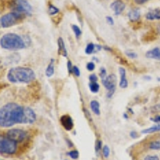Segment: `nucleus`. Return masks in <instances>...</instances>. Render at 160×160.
I'll list each match as a JSON object with an SVG mask.
<instances>
[{"mask_svg": "<svg viewBox=\"0 0 160 160\" xmlns=\"http://www.w3.org/2000/svg\"><path fill=\"white\" fill-rule=\"evenodd\" d=\"M23 108L14 102L8 103L0 108V127L11 128L17 123H22Z\"/></svg>", "mask_w": 160, "mask_h": 160, "instance_id": "1", "label": "nucleus"}, {"mask_svg": "<svg viewBox=\"0 0 160 160\" xmlns=\"http://www.w3.org/2000/svg\"><path fill=\"white\" fill-rule=\"evenodd\" d=\"M72 72L73 74H75V75H76L77 77H78L80 75V71L78 70V68H77L76 66H74V67H73Z\"/></svg>", "mask_w": 160, "mask_h": 160, "instance_id": "30", "label": "nucleus"}, {"mask_svg": "<svg viewBox=\"0 0 160 160\" xmlns=\"http://www.w3.org/2000/svg\"><path fill=\"white\" fill-rule=\"evenodd\" d=\"M148 1H149V0H135V3L141 5V4L146 3V2H148Z\"/></svg>", "mask_w": 160, "mask_h": 160, "instance_id": "34", "label": "nucleus"}, {"mask_svg": "<svg viewBox=\"0 0 160 160\" xmlns=\"http://www.w3.org/2000/svg\"><path fill=\"white\" fill-rule=\"evenodd\" d=\"M58 53L60 54V55H63L64 57L68 56V51L66 50L65 44H64L63 40L62 38H58Z\"/></svg>", "mask_w": 160, "mask_h": 160, "instance_id": "15", "label": "nucleus"}, {"mask_svg": "<svg viewBox=\"0 0 160 160\" xmlns=\"http://www.w3.org/2000/svg\"><path fill=\"white\" fill-rule=\"evenodd\" d=\"M12 9L15 12L22 15H31L33 11L32 7L27 0H14Z\"/></svg>", "mask_w": 160, "mask_h": 160, "instance_id": "6", "label": "nucleus"}, {"mask_svg": "<svg viewBox=\"0 0 160 160\" xmlns=\"http://www.w3.org/2000/svg\"><path fill=\"white\" fill-rule=\"evenodd\" d=\"M0 46L3 49L8 51H18L24 49L26 48V43L19 35L14 33H8L1 38Z\"/></svg>", "mask_w": 160, "mask_h": 160, "instance_id": "3", "label": "nucleus"}, {"mask_svg": "<svg viewBox=\"0 0 160 160\" xmlns=\"http://www.w3.org/2000/svg\"><path fill=\"white\" fill-rule=\"evenodd\" d=\"M95 63H94L93 62H88V65H87V68H88V71H92L93 70L95 69Z\"/></svg>", "mask_w": 160, "mask_h": 160, "instance_id": "31", "label": "nucleus"}, {"mask_svg": "<svg viewBox=\"0 0 160 160\" xmlns=\"http://www.w3.org/2000/svg\"><path fill=\"white\" fill-rule=\"evenodd\" d=\"M55 72V66H54V60H51V62L48 64L47 70H46V75L48 77H51Z\"/></svg>", "mask_w": 160, "mask_h": 160, "instance_id": "17", "label": "nucleus"}, {"mask_svg": "<svg viewBox=\"0 0 160 160\" xmlns=\"http://www.w3.org/2000/svg\"><path fill=\"white\" fill-rule=\"evenodd\" d=\"M111 150H110L109 147L108 146H104L103 148H102V155H103L104 158H108L110 155V152H111Z\"/></svg>", "mask_w": 160, "mask_h": 160, "instance_id": "24", "label": "nucleus"}, {"mask_svg": "<svg viewBox=\"0 0 160 160\" xmlns=\"http://www.w3.org/2000/svg\"><path fill=\"white\" fill-rule=\"evenodd\" d=\"M151 120H152L153 122H160V115L156 116L155 118H151Z\"/></svg>", "mask_w": 160, "mask_h": 160, "instance_id": "36", "label": "nucleus"}, {"mask_svg": "<svg viewBox=\"0 0 160 160\" xmlns=\"http://www.w3.org/2000/svg\"><path fill=\"white\" fill-rule=\"evenodd\" d=\"M27 132L20 129H12L10 130L7 133V136L11 139L14 140L15 142H22L27 138Z\"/></svg>", "mask_w": 160, "mask_h": 160, "instance_id": "8", "label": "nucleus"}, {"mask_svg": "<svg viewBox=\"0 0 160 160\" xmlns=\"http://www.w3.org/2000/svg\"><path fill=\"white\" fill-rule=\"evenodd\" d=\"M158 31H159V33H160V26H159V28H158Z\"/></svg>", "mask_w": 160, "mask_h": 160, "instance_id": "39", "label": "nucleus"}, {"mask_svg": "<svg viewBox=\"0 0 160 160\" xmlns=\"http://www.w3.org/2000/svg\"><path fill=\"white\" fill-rule=\"evenodd\" d=\"M144 160H159V158L157 155H148L145 157Z\"/></svg>", "mask_w": 160, "mask_h": 160, "instance_id": "28", "label": "nucleus"}, {"mask_svg": "<svg viewBox=\"0 0 160 160\" xmlns=\"http://www.w3.org/2000/svg\"><path fill=\"white\" fill-rule=\"evenodd\" d=\"M68 70H69V72L71 73V71H72L73 67L71 66V62H70V61H68Z\"/></svg>", "mask_w": 160, "mask_h": 160, "instance_id": "38", "label": "nucleus"}, {"mask_svg": "<svg viewBox=\"0 0 160 160\" xmlns=\"http://www.w3.org/2000/svg\"><path fill=\"white\" fill-rule=\"evenodd\" d=\"M22 19V15L13 11V12L8 13L7 15H3L0 18V25H1V28H11L12 26L18 23Z\"/></svg>", "mask_w": 160, "mask_h": 160, "instance_id": "5", "label": "nucleus"}, {"mask_svg": "<svg viewBox=\"0 0 160 160\" xmlns=\"http://www.w3.org/2000/svg\"><path fill=\"white\" fill-rule=\"evenodd\" d=\"M111 9L114 11L115 15H119L122 14L126 8V5L122 0H115L111 4Z\"/></svg>", "mask_w": 160, "mask_h": 160, "instance_id": "10", "label": "nucleus"}, {"mask_svg": "<svg viewBox=\"0 0 160 160\" xmlns=\"http://www.w3.org/2000/svg\"><path fill=\"white\" fill-rule=\"evenodd\" d=\"M120 74V82L119 87L121 88H127L128 87V81L127 79V75H126V71L124 68H119L118 69Z\"/></svg>", "mask_w": 160, "mask_h": 160, "instance_id": "12", "label": "nucleus"}, {"mask_svg": "<svg viewBox=\"0 0 160 160\" xmlns=\"http://www.w3.org/2000/svg\"><path fill=\"white\" fill-rule=\"evenodd\" d=\"M59 10L57 8H55V6H52V5H50L49 6V8H48V12L51 15H56L57 13H58Z\"/></svg>", "mask_w": 160, "mask_h": 160, "instance_id": "22", "label": "nucleus"}, {"mask_svg": "<svg viewBox=\"0 0 160 160\" xmlns=\"http://www.w3.org/2000/svg\"><path fill=\"white\" fill-rule=\"evenodd\" d=\"M36 119V115L31 108H23V118L22 123H33Z\"/></svg>", "mask_w": 160, "mask_h": 160, "instance_id": "9", "label": "nucleus"}, {"mask_svg": "<svg viewBox=\"0 0 160 160\" xmlns=\"http://www.w3.org/2000/svg\"><path fill=\"white\" fill-rule=\"evenodd\" d=\"M95 46L93 43L88 44L85 49L86 54H87V55H91V53H93L94 52V51H95Z\"/></svg>", "mask_w": 160, "mask_h": 160, "instance_id": "21", "label": "nucleus"}, {"mask_svg": "<svg viewBox=\"0 0 160 160\" xmlns=\"http://www.w3.org/2000/svg\"><path fill=\"white\" fill-rule=\"evenodd\" d=\"M146 18L148 20H160V10L155 9L150 11L146 15Z\"/></svg>", "mask_w": 160, "mask_h": 160, "instance_id": "13", "label": "nucleus"}, {"mask_svg": "<svg viewBox=\"0 0 160 160\" xmlns=\"http://www.w3.org/2000/svg\"><path fill=\"white\" fill-rule=\"evenodd\" d=\"M0 28H1V25H0Z\"/></svg>", "mask_w": 160, "mask_h": 160, "instance_id": "40", "label": "nucleus"}, {"mask_svg": "<svg viewBox=\"0 0 160 160\" xmlns=\"http://www.w3.org/2000/svg\"><path fill=\"white\" fill-rule=\"evenodd\" d=\"M128 16L131 21L135 22L137 20L139 19L140 18V11L138 9H133L129 11L128 13Z\"/></svg>", "mask_w": 160, "mask_h": 160, "instance_id": "16", "label": "nucleus"}, {"mask_svg": "<svg viewBox=\"0 0 160 160\" xmlns=\"http://www.w3.org/2000/svg\"><path fill=\"white\" fill-rule=\"evenodd\" d=\"M89 79L91 80V82H96L97 80H98V77L95 74H92V75H90Z\"/></svg>", "mask_w": 160, "mask_h": 160, "instance_id": "32", "label": "nucleus"}, {"mask_svg": "<svg viewBox=\"0 0 160 160\" xmlns=\"http://www.w3.org/2000/svg\"><path fill=\"white\" fill-rule=\"evenodd\" d=\"M130 135H131V138H136L137 137H138V134H137L135 131H131V134H130Z\"/></svg>", "mask_w": 160, "mask_h": 160, "instance_id": "37", "label": "nucleus"}, {"mask_svg": "<svg viewBox=\"0 0 160 160\" xmlns=\"http://www.w3.org/2000/svg\"><path fill=\"white\" fill-rule=\"evenodd\" d=\"M68 155H69L70 157H71V158H73V159H77V158H78V155H79V154H78V151H76V150H74V151H70V152L68 153Z\"/></svg>", "mask_w": 160, "mask_h": 160, "instance_id": "25", "label": "nucleus"}, {"mask_svg": "<svg viewBox=\"0 0 160 160\" xmlns=\"http://www.w3.org/2000/svg\"><path fill=\"white\" fill-rule=\"evenodd\" d=\"M91 108L92 111L95 113L96 115H99L100 114V108H99V103L97 102L96 100H93L91 102Z\"/></svg>", "mask_w": 160, "mask_h": 160, "instance_id": "18", "label": "nucleus"}, {"mask_svg": "<svg viewBox=\"0 0 160 160\" xmlns=\"http://www.w3.org/2000/svg\"><path fill=\"white\" fill-rule=\"evenodd\" d=\"M146 56L153 59H160V49L158 48H155L152 50H150L147 52Z\"/></svg>", "mask_w": 160, "mask_h": 160, "instance_id": "14", "label": "nucleus"}, {"mask_svg": "<svg viewBox=\"0 0 160 160\" xmlns=\"http://www.w3.org/2000/svg\"><path fill=\"white\" fill-rule=\"evenodd\" d=\"M150 148L152 150H160V142L155 141V142H151V144H150Z\"/></svg>", "mask_w": 160, "mask_h": 160, "instance_id": "23", "label": "nucleus"}, {"mask_svg": "<svg viewBox=\"0 0 160 160\" xmlns=\"http://www.w3.org/2000/svg\"><path fill=\"white\" fill-rule=\"evenodd\" d=\"M35 78V72L28 68L18 67L11 68L8 74V79L13 83H29Z\"/></svg>", "mask_w": 160, "mask_h": 160, "instance_id": "2", "label": "nucleus"}, {"mask_svg": "<svg viewBox=\"0 0 160 160\" xmlns=\"http://www.w3.org/2000/svg\"><path fill=\"white\" fill-rule=\"evenodd\" d=\"M17 142L8 136L0 135V153L12 155L16 152Z\"/></svg>", "mask_w": 160, "mask_h": 160, "instance_id": "4", "label": "nucleus"}, {"mask_svg": "<svg viewBox=\"0 0 160 160\" xmlns=\"http://www.w3.org/2000/svg\"><path fill=\"white\" fill-rule=\"evenodd\" d=\"M89 87L90 90L93 93H97L98 91V90H99V85L97 82H91Z\"/></svg>", "mask_w": 160, "mask_h": 160, "instance_id": "20", "label": "nucleus"}, {"mask_svg": "<svg viewBox=\"0 0 160 160\" xmlns=\"http://www.w3.org/2000/svg\"><path fill=\"white\" fill-rule=\"evenodd\" d=\"M158 131H160V124H157V125L153 126L151 128L143 130L142 133V134H151V133L158 132Z\"/></svg>", "mask_w": 160, "mask_h": 160, "instance_id": "19", "label": "nucleus"}, {"mask_svg": "<svg viewBox=\"0 0 160 160\" xmlns=\"http://www.w3.org/2000/svg\"><path fill=\"white\" fill-rule=\"evenodd\" d=\"M72 30L73 31L75 32V35H76V37H79L80 35H81V30L79 29V28H78V26L76 25H73L72 26Z\"/></svg>", "mask_w": 160, "mask_h": 160, "instance_id": "26", "label": "nucleus"}, {"mask_svg": "<svg viewBox=\"0 0 160 160\" xmlns=\"http://www.w3.org/2000/svg\"><path fill=\"white\" fill-rule=\"evenodd\" d=\"M127 55H128V56H129L130 58H136L137 57V55L135 54V53L131 52V51H128V52H127Z\"/></svg>", "mask_w": 160, "mask_h": 160, "instance_id": "33", "label": "nucleus"}, {"mask_svg": "<svg viewBox=\"0 0 160 160\" xmlns=\"http://www.w3.org/2000/svg\"><path fill=\"white\" fill-rule=\"evenodd\" d=\"M101 148H102V142L100 140H98L96 142V146H95V151L97 154L101 151Z\"/></svg>", "mask_w": 160, "mask_h": 160, "instance_id": "27", "label": "nucleus"}, {"mask_svg": "<svg viewBox=\"0 0 160 160\" xmlns=\"http://www.w3.org/2000/svg\"><path fill=\"white\" fill-rule=\"evenodd\" d=\"M60 122L62 124V126L65 128L67 131H71L74 127V123H73V120L71 116L68 115H62L60 118Z\"/></svg>", "mask_w": 160, "mask_h": 160, "instance_id": "11", "label": "nucleus"}, {"mask_svg": "<svg viewBox=\"0 0 160 160\" xmlns=\"http://www.w3.org/2000/svg\"><path fill=\"white\" fill-rule=\"evenodd\" d=\"M107 21H108V22L109 24H111V25H113L114 24V20H113V18H111V17L110 16H107Z\"/></svg>", "mask_w": 160, "mask_h": 160, "instance_id": "35", "label": "nucleus"}, {"mask_svg": "<svg viewBox=\"0 0 160 160\" xmlns=\"http://www.w3.org/2000/svg\"><path fill=\"white\" fill-rule=\"evenodd\" d=\"M100 77H101L102 79L107 77V71H106L105 68H102L101 69H100Z\"/></svg>", "mask_w": 160, "mask_h": 160, "instance_id": "29", "label": "nucleus"}, {"mask_svg": "<svg viewBox=\"0 0 160 160\" xmlns=\"http://www.w3.org/2000/svg\"><path fill=\"white\" fill-rule=\"evenodd\" d=\"M116 80L117 78L115 75H108L102 79V85L108 91V97H109V98H111L115 92V88H116Z\"/></svg>", "mask_w": 160, "mask_h": 160, "instance_id": "7", "label": "nucleus"}]
</instances>
